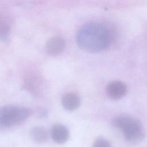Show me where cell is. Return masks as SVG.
I'll list each match as a JSON object with an SVG mask.
<instances>
[{
  "label": "cell",
  "instance_id": "obj_3",
  "mask_svg": "<svg viewBox=\"0 0 147 147\" xmlns=\"http://www.w3.org/2000/svg\"><path fill=\"white\" fill-rule=\"evenodd\" d=\"M29 110L24 107L5 106L0 108V130L10 127L25 121Z\"/></svg>",
  "mask_w": 147,
  "mask_h": 147
},
{
  "label": "cell",
  "instance_id": "obj_2",
  "mask_svg": "<svg viewBox=\"0 0 147 147\" xmlns=\"http://www.w3.org/2000/svg\"><path fill=\"white\" fill-rule=\"evenodd\" d=\"M113 125L121 129L125 138L132 143H138L144 138V133L141 123L138 119L129 116L121 115L115 117L112 122Z\"/></svg>",
  "mask_w": 147,
  "mask_h": 147
},
{
  "label": "cell",
  "instance_id": "obj_5",
  "mask_svg": "<svg viewBox=\"0 0 147 147\" xmlns=\"http://www.w3.org/2000/svg\"><path fill=\"white\" fill-rule=\"evenodd\" d=\"M127 87L125 83L116 80L110 82L107 86L106 91L109 96L113 99H119L124 96L127 92Z\"/></svg>",
  "mask_w": 147,
  "mask_h": 147
},
{
  "label": "cell",
  "instance_id": "obj_6",
  "mask_svg": "<svg viewBox=\"0 0 147 147\" xmlns=\"http://www.w3.org/2000/svg\"><path fill=\"white\" fill-rule=\"evenodd\" d=\"M52 138L57 144H63L67 141L69 137V131L63 125H55L51 130Z\"/></svg>",
  "mask_w": 147,
  "mask_h": 147
},
{
  "label": "cell",
  "instance_id": "obj_4",
  "mask_svg": "<svg viewBox=\"0 0 147 147\" xmlns=\"http://www.w3.org/2000/svg\"><path fill=\"white\" fill-rule=\"evenodd\" d=\"M65 47V42L63 37L54 36L47 41L45 49L48 54L54 56L60 55L64 51Z\"/></svg>",
  "mask_w": 147,
  "mask_h": 147
},
{
  "label": "cell",
  "instance_id": "obj_9",
  "mask_svg": "<svg viewBox=\"0 0 147 147\" xmlns=\"http://www.w3.org/2000/svg\"><path fill=\"white\" fill-rule=\"evenodd\" d=\"M10 25L6 17L0 15V40H5L9 37Z\"/></svg>",
  "mask_w": 147,
  "mask_h": 147
},
{
  "label": "cell",
  "instance_id": "obj_10",
  "mask_svg": "<svg viewBox=\"0 0 147 147\" xmlns=\"http://www.w3.org/2000/svg\"><path fill=\"white\" fill-rule=\"evenodd\" d=\"M92 147H111V144L105 139L99 138L94 142Z\"/></svg>",
  "mask_w": 147,
  "mask_h": 147
},
{
  "label": "cell",
  "instance_id": "obj_7",
  "mask_svg": "<svg viewBox=\"0 0 147 147\" xmlns=\"http://www.w3.org/2000/svg\"><path fill=\"white\" fill-rule=\"evenodd\" d=\"M61 104L65 109L68 111H74L79 106L80 99L76 94L68 92L63 96Z\"/></svg>",
  "mask_w": 147,
  "mask_h": 147
},
{
  "label": "cell",
  "instance_id": "obj_1",
  "mask_svg": "<svg viewBox=\"0 0 147 147\" xmlns=\"http://www.w3.org/2000/svg\"><path fill=\"white\" fill-rule=\"evenodd\" d=\"M76 38L78 46L90 52L105 50L110 44V34L107 29L96 22H90L83 25L78 30Z\"/></svg>",
  "mask_w": 147,
  "mask_h": 147
},
{
  "label": "cell",
  "instance_id": "obj_8",
  "mask_svg": "<svg viewBox=\"0 0 147 147\" xmlns=\"http://www.w3.org/2000/svg\"><path fill=\"white\" fill-rule=\"evenodd\" d=\"M30 134L32 140L39 144L44 143L48 139V134L46 130L41 126L33 127L30 130Z\"/></svg>",
  "mask_w": 147,
  "mask_h": 147
}]
</instances>
